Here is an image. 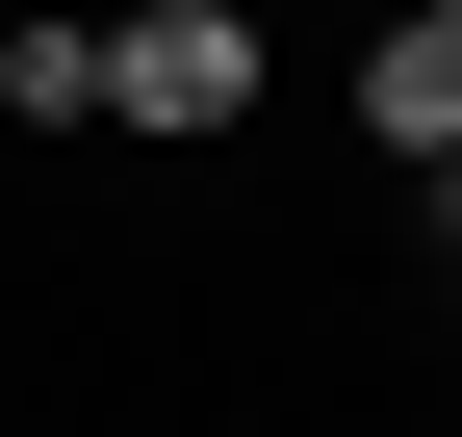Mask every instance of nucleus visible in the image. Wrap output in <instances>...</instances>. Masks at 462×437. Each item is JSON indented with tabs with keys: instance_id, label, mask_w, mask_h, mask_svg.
I'll list each match as a JSON object with an SVG mask.
<instances>
[{
	"instance_id": "3",
	"label": "nucleus",
	"mask_w": 462,
	"mask_h": 437,
	"mask_svg": "<svg viewBox=\"0 0 462 437\" xmlns=\"http://www.w3.org/2000/svg\"><path fill=\"white\" fill-rule=\"evenodd\" d=\"M0 129H103V26H0Z\"/></svg>"
},
{
	"instance_id": "2",
	"label": "nucleus",
	"mask_w": 462,
	"mask_h": 437,
	"mask_svg": "<svg viewBox=\"0 0 462 437\" xmlns=\"http://www.w3.org/2000/svg\"><path fill=\"white\" fill-rule=\"evenodd\" d=\"M360 129L411 154V181H437V154H462V26H437V0H411V26L360 51Z\"/></svg>"
},
{
	"instance_id": "1",
	"label": "nucleus",
	"mask_w": 462,
	"mask_h": 437,
	"mask_svg": "<svg viewBox=\"0 0 462 437\" xmlns=\"http://www.w3.org/2000/svg\"><path fill=\"white\" fill-rule=\"evenodd\" d=\"M103 103H129V129H231V103H257V26H231V0H154V26H103Z\"/></svg>"
}]
</instances>
